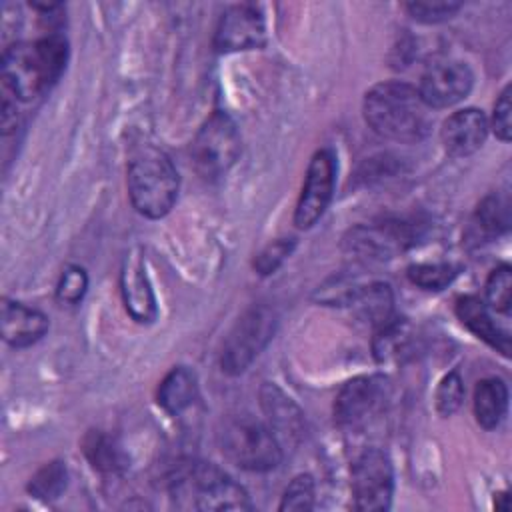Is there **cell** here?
Here are the masks:
<instances>
[{
  "instance_id": "cell-1",
  "label": "cell",
  "mask_w": 512,
  "mask_h": 512,
  "mask_svg": "<svg viewBox=\"0 0 512 512\" xmlns=\"http://www.w3.org/2000/svg\"><path fill=\"white\" fill-rule=\"evenodd\" d=\"M66 60L68 42L60 34L52 32L34 42H14L2 54V88L16 100H34L56 84Z\"/></svg>"
},
{
  "instance_id": "cell-2",
  "label": "cell",
  "mask_w": 512,
  "mask_h": 512,
  "mask_svg": "<svg viewBox=\"0 0 512 512\" xmlns=\"http://www.w3.org/2000/svg\"><path fill=\"white\" fill-rule=\"evenodd\" d=\"M362 110L366 124L388 140L418 142L430 130L428 106L406 82L390 80L372 86L364 96Z\"/></svg>"
},
{
  "instance_id": "cell-3",
  "label": "cell",
  "mask_w": 512,
  "mask_h": 512,
  "mask_svg": "<svg viewBox=\"0 0 512 512\" xmlns=\"http://www.w3.org/2000/svg\"><path fill=\"white\" fill-rule=\"evenodd\" d=\"M170 494L182 510H250L248 492L210 462H182L170 474Z\"/></svg>"
},
{
  "instance_id": "cell-4",
  "label": "cell",
  "mask_w": 512,
  "mask_h": 512,
  "mask_svg": "<svg viewBox=\"0 0 512 512\" xmlns=\"http://www.w3.org/2000/svg\"><path fill=\"white\" fill-rule=\"evenodd\" d=\"M126 184L136 212L158 220L172 210L180 180L166 152L156 146H142L130 158Z\"/></svg>"
},
{
  "instance_id": "cell-5",
  "label": "cell",
  "mask_w": 512,
  "mask_h": 512,
  "mask_svg": "<svg viewBox=\"0 0 512 512\" xmlns=\"http://www.w3.org/2000/svg\"><path fill=\"white\" fill-rule=\"evenodd\" d=\"M222 454L242 470L268 472L282 460V446L262 420L238 414L224 422L218 432Z\"/></svg>"
},
{
  "instance_id": "cell-6",
  "label": "cell",
  "mask_w": 512,
  "mask_h": 512,
  "mask_svg": "<svg viewBox=\"0 0 512 512\" xmlns=\"http://www.w3.org/2000/svg\"><path fill=\"white\" fill-rule=\"evenodd\" d=\"M196 172L214 180L226 174L240 154V132L236 122L222 110H216L196 132L190 146Z\"/></svg>"
},
{
  "instance_id": "cell-7",
  "label": "cell",
  "mask_w": 512,
  "mask_h": 512,
  "mask_svg": "<svg viewBox=\"0 0 512 512\" xmlns=\"http://www.w3.org/2000/svg\"><path fill=\"white\" fill-rule=\"evenodd\" d=\"M418 236V224L386 218L350 228L342 240V248L362 260H390L414 246Z\"/></svg>"
},
{
  "instance_id": "cell-8",
  "label": "cell",
  "mask_w": 512,
  "mask_h": 512,
  "mask_svg": "<svg viewBox=\"0 0 512 512\" xmlns=\"http://www.w3.org/2000/svg\"><path fill=\"white\" fill-rule=\"evenodd\" d=\"M276 328V316L266 306H252L246 310L234 328L230 330L222 356L220 366L226 374H242L252 360L266 348Z\"/></svg>"
},
{
  "instance_id": "cell-9",
  "label": "cell",
  "mask_w": 512,
  "mask_h": 512,
  "mask_svg": "<svg viewBox=\"0 0 512 512\" xmlns=\"http://www.w3.org/2000/svg\"><path fill=\"white\" fill-rule=\"evenodd\" d=\"M354 508L362 512H382L392 504L394 470L386 452L366 448L352 464Z\"/></svg>"
},
{
  "instance_id": "cell-10",
  "label": "cell",
  "mask_w": 512,
  "mask_h": 512,
  "mask_svg": "<svg viewBox=\"0 0 512 512\" xmlns=\"http://www.w3.org/2000/svg\"><path fill=\"white\" fill-rule=\"evenodd\" d=\"M390 386L384 376H356L348 380L334 400V420L344 430L368 426L388 404Z\"/></svg>"
},
{
  "instance_id": "cell-11",
  "label": "cell",
  "mask_w": 512,
  "mask_h": 512,
  "mask_svg": "<svg viewBox=\"0 0 512 512\" xmlns=\"http://www.w3.org/2000/svg\"><path fill=\"white\" fill-rule=\"evenodd\" d=\"M334 176H336L334 154L328 148L314 152L306 170L302 192L296 202V210H294V224L298 228L306 230L322 218V214L326 212L332 200Z\"/></svg>"
},
{
  "instance_id": "cell-12",
  "label": "cell",
  "mask_w": 512,
  "mask_h": 512,
  "mask_svg": "<svg viewBox=\"0 0 512 512\" xmlns=\"http://www.w3.org/2000/svg\"><path fill=\"white\" fill-rule=\"evenodd\" d=\"M266 42V22L260 6L234 4L230 6L214 32L218 52H240L260 48Z\"/></svg>"
},
{
  "instance_id": "cell-13",
  "label": "cell",
  "mask_w": 512,
  "mask_h": 512,
  "mask_svg": "<svg viewBox=\"0 0 512 512\" xmlns=\"http://www.w3.org/2000/svg\"><path fill=\"white\" fill-rule=\"evenodd\" d=\"M472 82V70L464 62H440L422 74L418 94L428 108L440 110L464 100Z\"/></svg>"
},
{
  "instance_id": "cell-14",
  "label": "cell",
  "mask_w": 512,
  "mask_h": 512,
  "mask_svg": "<svg viewBox=\"0 0 512 512\" xmlns=\"http://www.w3.org/2000/svg\"><path fill=\"white\" fill-rule=\"evenodd\" d=\"M120 292L126 312L134 322L150 324L156 318V298L144 270L142 254L136 248L124 256L120 272Z\"/></svg>"
},
{
  "instance_id": "cell-15",
  "label": "cell",
  "mask_w": 512,
  "mask_h": 512,
  "mask_svg": "<svg viewBox=\"0 0 512 512\" xmlns=\"http://www.w3.org/2000/svg\"><path fill=\"white\" fill-rule=\"evenodd\" d=\"M488 136V118L478 108H464L450 114L440 130L446 154L464 158L482 148Z\"/></svg>"
},
{
  "instance_id": "cell-16",
  "label": "cell",
  "mask_w": 512,
  "mask_h": 512,
  "mask_svg": "<svg viewBox=\"0 0 512 512\" xmlns=\"http://www.w3.org/2000/svg\"><path fill=\"white\" fill-rule=\"evenodd\" d=\"M262 410L266 414V424L284 448L294 446L304 434V414L302 410L274 384H264L260 390Z\"/></svg>"
},
{
  "instance_id": "cell-17",
  "label": "cell",
  "mask_w": 512,
  "mask_h": 512,
  "mask_svg": "<svg viewBox=\"0 0 512 512\" xmlns=\"http://www.w3.org/2000/svg\"><path fill=\"white\" fill-rule=\"evenodd\" d=\"M48 330V318L22 302L4 300L2 304V336L14 348H26L38 342Z\"/></svg>"
},
{
  "instance_id": "cell-18",
  "label": "cell",
  "mask_w": 512,
  "mask_h": 512,
  "mask_svg": "<svg viewBox=\"0 0 512 512\" xmlns=\"http://www.w3.org/2000/svg\"><path fill=\"white\" fill-rule=\"evenodd\" d=\"M456 316L472 334L482 338L486 344H490L504 356L510 354V336L496 326L486 304L478 296H460L456 300Z\"/></svg>"
},
{
  "instance_id": "cell-19",
  "label": "cell",
  "mask_w": 512,
  "mask_h": 512,
  "mask_svg": "<svg viewBox=\"0 0 512 512\" xmlns=\"http://www.w3.org/2000/svg\"><path fill=\"white\" fill-rule=\"evenodd\" d=\"M346 304L362 322H368L372 328L382 326L394 316V296L390 286L384 282H370L366 286H358Z\"/></svg>"
},
{
  "instance_id": "cell-20",
  "label": "cell",
  "mask_w": 512,
  "mask_h": 512,
  "mask_svg": "<svg viewBox=\"0 0 512 512\" xmlns=\"http://www.w3.org/2000/svg\"><path fill=\"white\" fill-rule=\"evenodd\" d=\"M198 398V380L186 366L172 368L158 386V404L170 412L180 414Z\"/></svg>"
},
{
  "instance_id": "cell-21",
  "label": "cell",
  "mask_w": 512,
  "mask_h": 512,
  "mask_svg": "<svg viewBox=\"0 0 512 512\" xmlns=\"http://www.w3.org/2000/svg\"><path fill=\"white\" fill-rule=\"evenodd\" d=\"M508 388L500 378H484L474 390V416L484 430H494L506 416Z\"/></svg>"
},
{
  "instance_id": "cell-22",
  "label": "cell",
  "mask_w": 512,
  "mask_h": 512,
  "mask_svg": "<svg viewBox=\"0 0 512 512\" xmlns=\"http://www.w3.org/2000/svg\"><path fill=\"white\" fill-rule=\"evenodd\" d=\"M82 452L92 468L102 474H120L128 466V458L118 440L100 430H90L82 438Z\"/></svg>"
},
{
  "instance_id": "cell-23",
  "label": "cell",
  "mask_w": 512,
  "mask_h": 512,
  "mask_svg": "<svg viewBox=\"0 0 512 512\" xmlns=\"http://www.w3.org/2000/svg\"><path fill=\"white\" fill-rule=\"evenodd\" d=\"M406 344H408V324L404 318L392 316L388 322L374 328L372 350L376 360L386 362L396 358Z\"/></svg>"
},
{
  "instance_id": "cell-24",
  "label": "cell",
  "mask_w": 512,
  "mask_h": 512,
  "mask_svg": "<svg viewBox=\"0 0 512 512\" xmlns=\"http://www.w3.org/2000/svg\"><path fill=\"white\" fill-rule=\"evenodd\" d=\"M68 484V472L64 462L52 460L44 464L28 482V492L38 500H56Z\"/></svg>"
},
{
  "instance_id": "cell-25",
  "label": "cell",
  "mask_w": 512,
  "mask_h": 512,
  "mask_svg": "<svg viewBox=\"0 0 512 512\" xmlns=\"http://www.w3.org/2000/svg\"><path fill=\"white\" fill-rule=\"evenodd\" d=\"M476 224L488 236H496V234L506 232L508 226H510L508 196H502V194L486 196L476 208Z\"/></svg>"
},
{
  "instance_id": "cell-26",
  "label": "cell",
  "mask_w": 512,
  "mask_h": 512,
  "mask_svg": "<svg viewBox=\"0 0 512 512\" xmlns=\"http://www.w3.org/2000/svg\"><path fill=\"white\" fill-rule=\"evenodd\" d=\"M486 302L492 310L508 314L512 304V270L508 264L496 266L486 280Z\"/></svg>"
},
{
  "instance_id": "cell-27",
  "label": "cell",
  "mask_w": 512,
  "mask_h": 512,
  "mask_svg": "<svg viewBox=\"0 0 512 512\" xmlns=\"http://www.w3.org/2000/svg\"><path fill=\"white\" fill-rule=\"evenodd\" d=\"M456 276L450 264H414L408 268V278L412 284L424 290H442Z\"/></svg>"
},
{
  "instance_id": "cell-28",
  "label": "cell",
  "mask_w": 512,
  "mask_h": 512,
  "mask_svg": "<svg viewBox=\"0 0 512 512\" xmlns=\"http://www.w3.org/2000/svg\"><path fill=\"white\" fill-rule=\"evenodd\" d=\"M314 508V480L310 474H300L296 476L284 490L282 502H280V512L286 510H312Z\"/></svg>"
},
{
  "instance_id": "cell-29",
  "label": "cell",
  "mask_w": 512,
  "mask_h": 512,
  "mask_svg": "<svg viewBox=\"0 0 512 512\" xmlns=\"http://www.w3.org/2000/svg\"><path fill=\"white\" fill-rule=\"evenodd\" d=\"M296 246V240L294 238H280L276 242H270L256 258H254V270L260 274V276H268V274H274L280 264L292 254Z\"/></svg>"
},
{
  "instance_id": "cell-30",
  "label": "cell",
  "mask_w": 512,
  "mask_h": 512,
  "mask_svg": "<svg viewBox=\"0 0 512 512\" xmlns=\"http://www.w3.org/2000/svg\"><path fill=\"white\" fill-rule=\"evenodd\" d=\"M464 400V382L458 372H450L442 378L436 390V408L442 416L454 414Z\"/></svg>"
},
{
  "instance_id": "cell-31",
  "label": "cell",
  "mask_w": 512,
  "mask_h": 512,
  "mask_svg": "<svg viewBox=\"0 0 512 512\" xmlns=\"http://www.w3.org/2000/svg\"><path fill=\"white\" fill-rule=\"evenodd\" d=\"M88 288V276L80 266H68L56 286V298L64 304H78Z\"/></svg>"
},
{
  "instance_id": "cell-32",
  "label": "cell",
  "mask_w": 512,
  "mask_h": 512,
  "mask_svg": "<svg viewBox=\"0 0 512 512\" xmlns=\"http://www.w3.org/2000/svg\"><path fill=\"white\" fill-rule=\"evenodd\" d=\"M406 10L418 22L436 24V22H444V20L452 18L460 10V2H444V0H438V2H408Z\"/></svg>"
},
{
  "instance_id": "cell-33",
  "label": "cell",
  "mask_w": 512,
  "mask_h": 512,
  "mask_svg": "<svg viewBox=\"0 0 512 512\" xmlns=\"http://www.w3.org/2000/svg\"><path fill=\"white\" fill-rule=\"evenodd\" d=\"M510 92H512L510 86H506L500 92V96L494 102V112H492V128H494V134L502 142H508L510 136H512V120H510L512 102H510Z\"/></svg>"
},
{
  "instance_id": "cell-34",
  "label": "cell",
  "mask_w": 512,
  "mask_h": 512,
  "mask_svg": "<svg viewBox=\"0 0 512 512\" xmlns=\"http://www.w3.org/2000/svg\"><path fill=\"white\" fill-rule=\"evenodd\" d=\"M496 508H500V510H508V492H500V494H498Z\"/></svg>"
}]
</instances>
